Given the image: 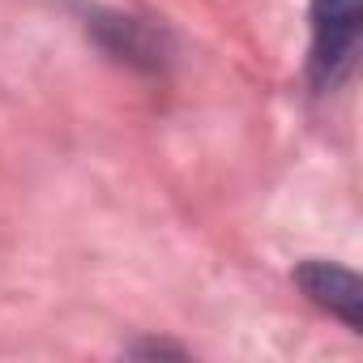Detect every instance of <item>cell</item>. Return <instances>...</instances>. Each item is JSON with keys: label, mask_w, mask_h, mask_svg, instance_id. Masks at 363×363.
I'll use <instances>...</instances> for the list:
<instances>
[{"label": "cell", "mask_w": 363, "mask_h": 363, "mask_svg": "<svg viewBox=\"0 0 363 363\" xmlns=\"http://www.w3.org/2000/svg\"><path fill=\"white\" fill-rule=\"evenodd\" d=\"M295 282L308 291L312 303H320L325 312H333L350 329H359V320H363V312H359L363 308V286H359V278L350 269H342L333 261H308V265H299Z\"/></svg>", "instance_id": "7a4b0ae2"}, {"label": "cell", "mask_w": 363, "mask_h": 363, "mask_svg": "<svg viewBox=\"0 0 363 363\" xmlns=\"http://www.w3.org/2000/svg\"><path fill=\"white\" fill-rule=\"evenodd\" d=\"M359 26H363V5L359 0H312V56L308 73L320 90H333L359 52Z\"/></svg>", "instance_id": "6da1fadb"}]
</instances>
